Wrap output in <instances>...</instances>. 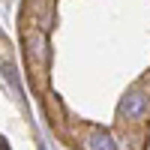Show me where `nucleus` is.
<instances>
[{
  "mask_svg": "<svg viewBox=\"0 0 150 150\" xmlns=\"http://www.w3.org/2000/svg\"><path fill=\"white\" fill-rule=\"evenodd\" d=\"M27 54H33V60L39 66L48 63V36H45V30H30L27 33Z\"/></svg>",
  "mask_w": 150,
  "mask_h": 150,
  "instance_id": "obj_2",
  "label": "nucleus"
},
{
  "mask_svg": "<svg viewBox=\"0 0 150 150\" xmlns=\"http://www.w3.org/2000/svg\"><path fill=\"white\" fill-rule=\"evenodd\" d=\"M147 111H150V99H147L141 90L126 93V99L120 102V117H123V120H141Z\"/></svg>",
  "mask_w": 150,
  "mask_h": 150,
  "instance_id": "obj_1",
  "label": "nucleus"
},
{
  "mask_svg": "<svg viewBox=\"0 0 150 150\" xmlns=\"http://www.w3.org/2000/svg\"><path fill=\"white\" fill-rule=\"evenodd\" d=\"M84 150H117V147H114V141H111L108 132L93 129L90 135H87V141H84Z\"/></svg>",
  "mask_w": 150,
  "mask_h": 150,
  "instance_id": "obj_3",
  "label": "nucleus"
}]
</instances>
